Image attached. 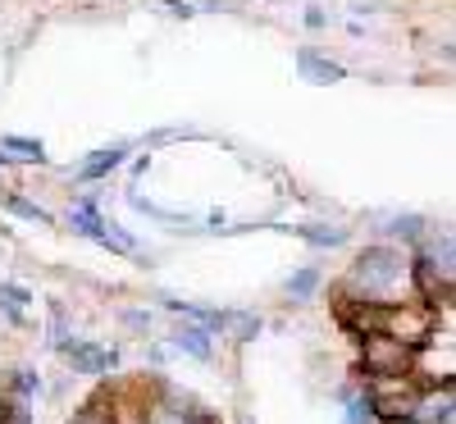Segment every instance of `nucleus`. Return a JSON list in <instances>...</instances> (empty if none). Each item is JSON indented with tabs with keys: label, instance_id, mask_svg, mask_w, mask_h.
I'll use <instances>...</instances> for the list:
<instances>
[{
	"label": "nucleus",
	"instance_id": "nucleus-1",
	"mask_svg": "<svg viewBox=\"0 0 456 424\" xmlns=\"http://www.w3.org/2000/svg\"><path fill=\"white\" fill-rule=\"evenodd\" d=\"M434 329H438V311L425 301H388V306H379V315H374V333L411 347V352L429 347Z\"/></svg>",
	"mask_w": 456,
	"mask_h": 424
},
{
	"label": "nucleus",
	"instance_id": "nucleus-2",
	"mask_svg": "<svg viewBox=\"0 0 456 424\" xmlns=\"http://www.w3.org/2000/svg\"><path fill=\"white\" fill-rule=\"evenodd\" d=\"M402 274H406L402 251H393V247H370V251H361V260L352 265V288L361 292L356 301L388 306V292L402 283Z\"/></svg>",
	"mask_w": 456,
	"mask_h": 424
},
{
	"label": "nucleus",
	"instance_id": "nucleus-3",
	"mask_svg": "<svg viewBox=\"0 0 456 424\" xmlns=\"http://www.w3.org/2000/svg\"><path fill=\"white\" fill-rule=\"evenodd\" d=\"M420 383H415L411 374H379V379H365V402L374 411V420L384 424H402L415 415V406H420Z\"/></svg>",
	"mask_w": 456,
	"mask_h": 424
},
{
	"label": "nucleus",
	"instance_id": "nucleus-4",
	"mask_svg": "<svg viewBox=\"0 0 456 424\" xmlns=\"http://www.w3.org/2000/svg\"><path fill=\"white\" fill-rule=\"evenodd\" d=\"M361 365H365V379H379V374H415V352L384 333H365L361 338Z\"/></svg>",
	"mask_w": 456,
	"mask_h": 424
},
{
	"label": "nucleus",
	"instance_id": "nucleus-5",
	"mask_svg": "<svg viewBox=\"0 0 456 424\" xmlns=\"http://www.w3.org/2000/svg\"><path fill=\"white\" fill-rule=\"evenodd\" d=\"M60 352H64V361L73 365V374H96V379L110 374L114 361H119L114 352H105V347H96V342H64Z\"/></svg>",
	"mask_w": 456,
	"mask_h": 424
},
{
	"label": "nucleus",
	"instance_id": "nucleus-6",
	"mask_svg": "<svg viewBox=\"0 0 456 424\" xmlns=\"http://www.w3.org/2000/svg\"><path fill=\"white\" fill-rule=\"evenodd\" d=\"M169 347H174V352L197 356V361H210L215 356V333H206L201 324H183V329H174Z\"/></svg>",
	"mask_w": 456,
	"mask_h": 424
},
{
	"label": "nucleus",
	"instance_id": "nucleus-7",
	"mask_svg": "<svg viewBox=\"0 0 456 424\" xmlns=\"http://www.w3.org/2000/svg\"><path fill=\"white\" fill-rule=\"evenodd\" d=\"M297 69L306 73L311 83H342V78H347V69L333 64V60H320L315 51H301V55H297Z\"/></svg>",
	"mask_w": 456,
	"mask_h": 424
},
{
	"label": "nucleus",
	"instance_id": "nucleus-8",
	"mask_svg": "<svg viewBox=\"0 0 456 424\" xmlns=\"http://www.w3.org/2000/svg\"><path fill=\"white\" fill-rule=\"evenodd\" d=\"M92 242H101V247H110L114 256H137V242L124 233L119 224H110V219H101V228L92 233Z\"/></svg>",
	"mask_w": 456,
	"mask_h": 424
},
{
	"label": "nucleus",
	"instance_id": "nucleus-9",
	"mask_svg": "<svg viewBox=\"0 0 456 424\" xmlns=\"http://www.w3.org/2000/svg\"><path fill=\"white\" fill-rule=\"evenodd\" d=\"M119 165H124V146H114V151H96V156L78 169V178H101V174L119 169Z\"/></svg>",
	"mask_w": 456,
	"mask_h": 424
},
{
	"label": "nucleus",
	"instance_id": "nucleus-10",
	"mask_svg": "<svg viewBox=\"0 0 456 424\" xmlns=\"http://www.w3.org/2000/svg\"><path fill=\"white\" fill-rule=\"evenodd\" d=\"M224 329L233 333L238 342H251L260 333V315H247V311H224Z\"/></svg>",
	"mask_w": 456,
	"mask_h": 424
},
{
	"label": "nucleus",
	"instance_id": "nucleus-11",
	"mask_svg": "<svg viewBox=\"0 0 456 424\" xmlns=\"http://www.w3.org/2000/svg\"><path fill=\"white\" fill-rule=\"evenodd\" d=\"M297 233L315 247H342L347 242V228H329V224H306V228H297Z\"/></svg>",
	"mask_w": 456,
	"mask_h": 424
},
{
	"label": "nucleus",
	"instance_id": "nucleus-12",
	"mask_svg": "<svg viewBox=\"0 0 456 424\" xmlns=\"http://www.w3.org/2000/svg\"><path fill=\"white\" fill-rule=\"evenodd\" d=\"M69 224H73V233H83V238H92L96 233V228H101V215H96V206H73L69 210Z\"/></svg>",
	"mask_w": 456,
	"mask_h": 424
},
{
	"label": "nucleus",
	"instance_id": "nucleus-13",
	"mask_svg": "<svg viewBox=\"0 0 456 424\" xmlns=\"http://www.w3.org/2000/svg\"><path fill=\"white\" fill-rule=\"evenodd\" d=\"M315 288H320V274H315V269H301V274L288 279V297H292V301H311Z\"/></svg>",
	"mask_w": 456,
	"mask_h": 424
},
{
	"label": "nucleus",
	"instance_id": "nucleus-14",
	"mask_svg": "<svg viewBox=\"0 0 456 424\" xmlns=\"http://www.w3.org/2000/svg\"><path fill=\"white\" fill-rule=\"evenodd\" d=\"M10 215H19V219H28V224H51V210H42V206H32V201H23V197H5L0 201Z\"/></svg>",
	"mask_w": 456,
	"mask_h": 424
},
{
	"label": "nucleus",
	"instance_id": "nucleus-15",
	"mask_svg": "<svg viewBox=\"0 0 456 424\" xmlns=\"http://www.w3.org/2000/svg\"><path fill=\"white\" fill-rule=\"evenodd\" d=\"M0 151H19V160H46V146L32 137H0Z\"/></svg>",
	"mask_w": 456,
	"mask_h": 424
},
{
	"label": "nucleus",
	"instance_id": "nucleus-16",
	"mask_svg": "<svg viewBox=\"0 0 456 424\" xmlns=\"http://www.w3.org/2000/svg\"><path fill=\"white\" fill-rule=\"evenodd\" d=\"M342 424H374V411H370L365 393H347V411H342Z\"/></svg>",
	"mask_w": 456,
	"mask_h": 424
},
{
	"label": "nucleus",
	"instance_id": "nucleus-17",
	"mask_svg": "<svg viewBox=\"0 0 456 424\" xmlns=\"http://www.w3.org/2000/svg\"><path fill=\"white\" fill-rule=\"evenodd\" d=\"M73 424H110V411L101 402H92V406H83L78 415H73Z\"/></svg>",
	"mask_w": 456,
	"mask_h": 424
},
{
	"label": "nucleus",
	"instance_id": "nucleus-18",
	"mask_svg": "<svg viewBox=\"0 0 456 424\" xmlns=\"http://www.w3.org/2000/svg\"><path fill=\"white\" fill-rule=\"evenodd\" d=\"M388 233H397V238H420V219H415V215H402V219H393Z\"/></svg>",
	"mask_w": 456,
	"mask_h": 424
},
{
	"label": "nucleus",
	"instance_id": "nucleus-19",
	"mask_svg": "<svg viewBox=\"0 0 456 424\" xmlns=\"http://www.w3.org/2000/svg\"><path fill=\"white\" fill-rule=\"evenodd\" d=\"M124 320H128V324H133V329H151V315H142V311H128V315H124Z\"/></svg>",
	"mask_w": 456,
	"mask_h": 424
}]
</instances>
